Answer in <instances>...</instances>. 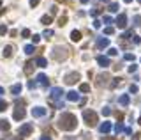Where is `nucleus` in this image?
<instances>
[{"label":"nucleus","mask_w":141,"mask_h":140,"mask_svg":"<svg viewBox=\"0 0 141 140\" xmlns=\"http://www.w3.org/2000/svg\"><path fill=\"white\" fill-rule=\"evenodd\" d=\"M21 36H23V37H30V30L23 29V30H21Z\"/></svg>","instance_id":"obj_38"},{"label":"nucleus","mask_w":141,"mask_h":140,"mask_svg":"<svg viewBox=\"0 0 141 140\" xmlns=\"http://www.w3.org/2000/svg\"><path fill=\"white\" fill-rule=\"evenodd\" d=\"M2 55H4V59H9L11 55H12V46H11V44H7V46L4 48V51H2Z\"/></svg>","instance_id":"obj_19"},{"label":"nucleus","mask_w":141,"mask_h":140,"mask_svg":"<svg viewBox=\"0 0 141 140\" xmlns=\"http://www.w3.org/2000/svg\"><path fill=\"white\" fill-rule=\"evenodd\" d=\"M4 92H5V90H4V87H0V96H2Z\"/></svg>","instance_id":"obj_53"},{"label":"nucleus","mask_w":141,"mask_h":140,"mask_svg":"<svg viewBox=\"0 0 141 140\" xmlns=\"http://www.w3.org/2000/svg\"><path fill=\"white\" fill-rule=\"evenodd\" d=\"M136 71H138V66H136V64H131V66H129V73H136Z\"/></svg>","instance_id":"obj_40"},{"label":"nucleus","mask_w":141,"mask_h":140,"mask_svg":"<svg viewBox=\"0 0 141 140\" xmlns=\"http://www.w3.org/2000/svg\"><path fill=\"white\" fill-rule=\"evenodd\" d=\"M4 12H5V9H2V11H0V16H2V14H4Z\"/></svg>","instance_id":"obj_56"},{"label":"nucleus","mask_w":141,"mask_h":140,"mask_svg":"<svg viewBox=\"0 0 141 140\" xmlns=\"http://www.w3.org/2000/svg\"><path fill=\"white\" fill-rule=\"evenodd\" d=\"M39 2H41V0H30V5H32V7H35Z\"/></svg>","instance_id":"obj_46"},{"label":"nucleus","mask_w":141,"mask_h":140,"mask_svg":"<svg viewBox=\"0 0 141 140\" xmlns=\"http://www.w3.org/2000/svg\"><path fill=\"white\" fill-rule=\"evenodd\" d=\"M62 94H65L62 87H53V89H51L50 99H51V103H55V105H57V108H64V103H62V101H58L62 98Z\"/></svg>","instance_id":"obj_2"},{"label":"nucleus","mask_w":141,"mask_h":140,"mask_svg":"<svg viewBox=\"0 0 141 140\" xmlns=\"http://www.w3.org/2000/svg\"><path fill=\"white\" fill-rule=\"evenodd\" d=\"M37 83H41L42 87H46V85L50 83V80H48V76H46L44 73H39V75H37Z\"/></svg>","instance_id":"obj_13"},{"label":"nucleus","mask_w":141,"mask_h":140,"mask_svg":"<svg viewBox=\"0 0 141 140\" xmlns=\"http://www.w3.org/2000/svg\"><path fill=\"white\" fill-rule=\"evenodd\" d=\"M71 39L74 41V43H80L81 41V32L80 30H72V32H71Z\"/></svg>","instance_id":"obj_17"},{"label":"nucleus","mask_w":141,"mask_h":140,"mask_svg":"<svg viewBox=\"0 0 141 140\" xmlns=\"http://www.w3.org/2000/svg\"><path fill=\"white\" fill-rule=\"evenodd\" d=\"M138 124H141V117H139V119H138Z\"/></svg>","instance_id":"obj_57"},{"label":"nucleus","mask_w":141,"mask_h":140,"mask_svg":"<svg viewBox=\"0 0 141 140\" xmlns=\"http://www.w3.org/2000/svg\"><path fill=\"white\" fill-rule=\"evenodd\" d=\"M21 89H23V87H21V83H14V85L11 87V94H12V96H20Z\"/></svg>","instance_id":"obj_15"},{"label":"nucleus","mask_w":141,"mask_h":140,"mask_svg":"<svg viewBox=\"0 0 141 140\" xmlns=\"http://www.w3.org/2000/svg\"><path fill=\"white\" fill-rule=\"evenodd\" d=\"M108 46H109V39H108V37H99V39H97V48H108Z\"/></svg>","instance_id":"obj_14"},{"label":"nucleus","mask_w":141,"mask_h":140,"mask_svg":"<svg viewBox=\"0 0 141 140\" xmlns=\"http://www.w3.org/2000/svg\"><path fill=\"white\" fill-rule=\"evenodd\" d=\"M116 85H122V78H115L111 82V87H116Z\"/></svg>","instance_id":"obj_33"},{"label":"nucleus","mask_w":141,"mask_h":140,"mask_svg":"<svg viewBox=\"0 0 141 140\" xmlns=\"http://www.w3.org/2000/svg\"><path fill=\"white\" fill-rule=\"evenodd\" d=\"M32 66H34L32 62H27V64H25V73H27V75H32Z\"/></svg>","instance_id":"obj_27"},{"label":"nucleus","mask_w":141,"mask_h":140,"mask_svg":"<svg viewBox=\"0 0 141 140\" xmlns=\"http://www.w3.org/2000/svg\"><path fill=\"white\" fill-rule=\"evenodd\" d=\"M104 23H113V20H111V16H104Z\"/></svg>","instance_id":"obj_45"},{"label":"nucleus","mask_w":141,"mask_h":140,"mask_svg":"<svg viewBox=\"0 0 141 140\" xmlns=\"http://www.w3.org/2000/svg\"><path fill=\"white\" fill-rule=\"evenodd\" d=\"M111 128H113V126H111V122H108V121H106V122H102L101 126H99V131H101V133H104V135H108V133L111 131Z\"/></svg>","instance_id":"obj_12"},{"label":"nucleus","mask_w":141,"mask_h":140,"mask_svg":"<svg viewBox=\"0 0 141 140\" xmlns=\"http://www.w3.org/2000/svg\"><path fill=\"white\" fill-rule=\"evenodd\" d=\"M129 101H131L129 94H122V96H120V99H118V103H120L122 106H127V105H129Z\"/></svg>","instance_id":"obj_18"},{"label":"nucleus","mask_w":141,"mask_h":140,"mask_svg":"<svg viewBox=\"0 0 141 140\" xmlns=\"http://www.w3.org/2000/svg\"><path fill=\"white\" fill-rule=\"evenodd\" d=\"M32 41H34V44H37V43L41 41V36L39 34H34V36H32Z\"/></svg>","instance_id":"obj_36"},{"label":"nucleus","mask_w":141,"mask_h":140,"mask_svg":"<svg viewBox=\"0 0 141 140\" xmlns=\"http://www.w3.org/2000/svg\"><path fill=\"white\" fill-rule=\"evenodd\" d=\"M123 59H125V60H134L136 57H134V53H125V55H123Z\"/></svg>","instance_id":"obj_37"},{"label":"nucleus","mask_w":141,"mask_h":140,"mask_svg":"<svg viewBox=\"0 0 141 140\" xmlns=\"http://www.w3.org/2000/svg\"><path fill=\"white\" fill-rule=\"evenodd\" d=\"M131 39H132V43H134V44H141V37H139V36H136V34H134Z\"/></svg>","instance_id":"obj_30"},{"label":"nucleus","mask_w":141,"mask_h":140,"mask_svg":"<svg viewBox=\"0 0 141 140\" xmlns=\"http://www.w3.org/2000/svg\"><path fill=\"white\" fill-rule=\"evenodd\" d=\"M80 92H90V85L88 83H80Z\"/></svg>","instance_id":"obj_24"},{"label":"nucleus","mask_w":141,"mask_h":140,"mask_svg":"<svg viewBox=\"0 0 141 140\" xmlns=\"http://www.w3.org/2000/svg\"><path fill=\"white\" fill-rule=\"evenodd\" d=\"M99 12H101V9H93V11H92V16H97Z\"/></svg>","instance_id":"obj_47"},{"label":"nucleus","mask_w":141,"mask_h":140,"mask_svg":"<svg viewBox=\"0 0 141 140\" xmlns=\"http://www.w3.org/2000/svg\"><path fill=\"white\" fill-rule=\"evenodd\" d=\"M138 2H139V4H141V0H138Z\"/></svg>","instance_id":"obj_58"},{"label":"nucleus","mask_w":141,"mask_h":140,"mask_svg":"<svg viewBox=\"0 0 141 140\" xmlns=\"http://www.w3.org/2000/svg\"><path fill=\"white\" fill-rule=\"evenodd\" d=\"M0 5H2V2H0Z\"/></svg>","instance_id":"obj_59"},{"label":"nucleus","mask_w":141,"mask_h":140,"mask_svg":"<svg viewBox=\"0 0 141 140\" xmlns=\"http://www.w3.org/2000/svg\"><path fill=\"white\" fill-rule=\"evenodd\" d=\"M23 50H25V53H27V55H32V53L35 51V50H34V44H27Z\"/></svg>","instance_id":"obj_25"},{"label":"nucleus","mask_w":141,"mask_h":140,"mask_svg":"<svg viewBox=\"0 0 141 140\" xmlns=\"http://www.w3.org/2000/svg\"><path fill=\"white\" fill-rule=\"evenodd\" d=\"M83 119H85V122L88 124V126H95L99 121H97V114L93 110H85L83 112Z\"/></svg>","instance_id":"obj_4"},{"label":"nucleus","mask_w":141,"mask_h":140,"mask_svg":"<svg viewBox=\"0 0 141 140\" xmlns=\"http://www.w3.org/2000/svg\"><path fill=\"white\" fill-rule=\"evenodd\" d=\"M108 53L113 57V55H116V53H118V50H116V48H109V50H108Z\"/></svg>","instance_id":"obj_42"},{"label":"nucleus","mask_w":141,"mask_h":140,"mask_svg":"<svg viewBox=\"0 0 141 140\" xmlns=\"http://www.w3.org/2000/svg\"><path fill=\"white\" fill-rule=\"evenodd\" d=\"M129 90H131V94H136V92H138V85H131Z\"/></svg>","instance_id":"obj_43"},{"label":"nucleus","mask_w":141,"mask_h":140,"mask_svg":"<svg viewBox=\"0 0 141 140\" xmlns=\"http://www.w3.org/2000/svg\"><path fill=\"white\" fill-rule=\"evenodd\" d=\"M109 83V75L108 73H101L99 76H97V85L102 87V85H108Z\"/></svg>","instance_id":"obj_8"},{"label":"nucleus","mask_w":141,"mask_h":140,"mask_svg":"<svg viewBox=\"0 0 141 140\" xmlns=\"http://www.w3.org/2000/svg\"><path fill=\"white\" fill-rule=\"evenodd\" d=\"M81 4H88V0H80Z\"/></svg>","instance_id":"obj_54"},{"label":"nucleus","mask_w":141,"mask_h":140,"mask_svg":"<svg viewBox=\"0 0 141 140\" xmlns=\"http://www.w3.org/2000/svg\"><path fill=\"white\" fill-rule=\"evenodd\" d=\"M113 32H115V29H113V27H106V29H104V34H106V36H111Z\"/></svg>","instance_id":"obj_34"},{"label":"nucleus","mask_w":141,"mask_h":140,"mask_svg":"<svg viewBox=\"0 0 141 140\" xmlns=\"http://www.w3.org/2000/svg\"><path fill=\"white\" fill-rule=\"evenodd\" d=\"M35 87H37V82H34V80L28 82V89H35Z\"/></svg>","instance_id":"obj_41"},{"label":"nucleus","mask_w":141,"mask_h":140,"mask_svg":"<svg viewBox=\"0 0 141 140\" xmlns=\"http://www.w3.org/2000/svg\"><path fill=\"white\" fill-rule=\"evenodd\" d=\"M51 57L55 60H58V62H62V60L67 59V50L64 46H57V48H53V51H51Z\"/></svg>","instance_id":"obj_3"},{"label":"nucleus","mask_w":141,"mask_h":140,"mask_svg":"<svg viewBox=\"0 0 141 140\" xmlns=\"http://www.w3.org/2000/svg\"><path fill=\"white\" fill-rule=\"evenodd\" d=\"M7 32H9V29H7L5 25H0V36H5Z\"/></svg>","instance_id":"obj_32"},{"label":"nucleus","mask_w":141,"mask_h":140,"mask_svg":"<svg viewBox=\"0 0 141 140\" xmlns=\"http://www.w3.org/2000/svg\"><path fill=\"white\" fill-rule=\"evenodd\" d=\"M51 36H53V30L51 29H46L44 34H42V37H46V39H51Z\"/></svg>","instance_id":"obj_26"},{"label":"nucleus","mask_w":141,"mask_h":140,"mask_svg":"<svg viewBox=\"0 0 141 140\" xmlns=\"http://www.w3.org/2000/svg\"><path fill=\"white\" fill-rule=\"evenodd\" d=\"M93 29H101V21L99 20H93Z\"/></svg>","instance_id":"obj_44"},{"label":"nucleus","mask_w":141,"mask_h":140,"mask_svg":"<svg viewBox=\"0 0 141 140\" xmlns=\"http://www.w3.org/2000/svg\"><path fill=\"white\" fill-rule=\"evenodd\" d=\"M139 137H141L139 133H136V135H134V137H132V140H139Z\"/></svg>","instance_id":"obj_50"},{"label":"nucleus","mask_w":141,"mask_h":140,"mask_svg":"<svg viewBox=\"0 0 141 140\" xmlns=\"http://www.w3.org/2000/svg\"><path fill=\"white\" fill-rule=\"evenodd\" d=\"M11 128V124L7 122L5 119H0V130H4V131H7Z\"/></svg>","instance_id":"obj_23"},{"label":"nucleus","mask_w":141,"mask_h":140,"mask_svg":"<svg viewBox=\"0 0 141 140\" xmlns=\"http://www.w3.org/2000/svg\"><path fill=\"white\" fill-rule=\"evenodd\" d=\"M102 115H104V117L111 115V108H109V106H104V108H102Z\"/></svg>","instance_id":"obj_29"},{"label":"nucleus","mask_w":141,"mask_h":140,"mask_svg":"<svg viewBox=\"0 0 141 140\" xmlns=\"http://www.w3.org/2000/svg\"><path fill=\"white\" fill-rule=\"evenodd\" d=\"M7 108V101H4V99H0V112H4Z\"/></svg>","instance_id":"obj_35"},{"label":"nucleus","mask_w":141,"mask_h":140,"mask_svg":"<svg viewBox=\"0 0 141 140\" xmlns=\"http://www.w3.org/2000/svg\"><path fill=\"white\" fill-rule=\"evenodd\" d=\"M123 2H125V4H131V2H132V0H123Z\"/></svg>","instance_id":"obj_55"},{"label":"nucleus","mask_w":141,"mask_h":140,"mask_svg":"<svg viewBox=\"0 0 141 140\" xmlns=\"http://www.w3.org/2000/svg\"><path fill=\"white\" fill-rule=\"evenodd\" d=\"M132 21H134V25H136V27H139V25H141V16H138V14H136V16L132 18Z\"/></svg>","instance_id":"obj_31"},{"label":"nucleus","mask_w":141,"mask_h":140,"mask_svg":"<svg viewBox=\"0 0 141 140\" xmlns=\"http://www.w3.org/2000/svg\"><path fill=\"white\" fill-rule=\"evenodd\" d=\"M65 21H67V16H60V20H58V25H60V27H64V25H65Z\"/></svg>","instance_id":"obj_39"},{"label":"nucleus","mask_w":141,"mask_h":140,"mask_svg":"<svg viewBox=\"0 0 141 140\" xmlns=\"http://www.w3.org/2000/svg\"><path fill=\"white\" fill-rule=\"evenodd\" d=\"M64 80H65V83L72 85V83H76V82L80 80V73H76V71H72V73H67Z\"/></svg>","instance_id":"obj_7"},{"label":"nucleus","mask_w":141,"mask_h":140,"mask_svg":"<svg viewBox=\"0 0 141 140\" xmlns=\"http://www.w3.org/2000/svg\"><path fill=\"white\" fill-rule=\"evenodd\" d=\"M51 21H53V16H51V14H44V16L41 18V23H42V25H50Z\"/></svg>","instance_id":"obj_21"},{"label":"nucleus","mask_w":141,"mask_h":140,"mask_svg":"<svg viewBox=\"0 0 141 140\" xmlns=\"http://www.w3.org/2000/svg\"><path fill=\"white\" fill-rule=\"evenodd\" d=\"M115 131H116V133H120V131H125V126H123L122 122H116V126H115Z\"/></svg>","instance_id":"obj_28"},{"label":"nucleus","mask_w":141,"mask_h":140,"mask_svg":"<svg viewBox=\"0 0 141 140\" xmlns=\"http://www.w3.org/2000/svg\"><path fill=\"white\" fill-rule=\"evenodd\" d=\"M12 117L16 121H21L25 119V110H23V101L21 103H16V110H14V114H12Z\"/></svg>","instance_id":"obj_6"},{"label":"nucleus","mask_w":141,"mask_h":140,"mask_svg":"<svg viewBox=\"0 0 141 140\" xmlns=\"http://www.w3.org/2000/svg\"><path fill=\"white\" fill-rule=\"evenodd\" d=\"M41 140H51V137H48V135H42V137H41Z\"/></svg>","instance_id":"obj_49"},{"label":"nucleus","mask_w":141,"mask_h":140,"mask_svg":"<svg viewBox=\"0 0 141 140\" xmlns=\"http://www.w3.org/2000/svg\"><path fill=\"white\" fill-rule=\"evenodd\" d=\"M35 66H39V68H46V66H48V60L44 59V57H37V59H35Z\"/></svg>","instance_id":"obj_20"},{"label":"nucleus","mask_w":141,"mask_h":140,"mask_svg":"<svg viewBox=\"0 0 141 140\" xmlns=\"http://www.w3.org/2000/svg\"><path fill=\"white\" fill-rule=\"evenodd\" d=\"M102 140H115V137H108V138H102Z\"/></svg>","instance_id":"obj_52"},{"label":"nucleus","mask_w":141,"mask_h":140,"mask_svg":"<svg viewBox=\"0 0 141 140\" xmlns=\"http://www.w3.org/2000/svg\"><path fill=\"white\" fill-rule=\"evenodd\" d=\"M115 23L118 25V29H125V27H127V16H125V14H120V16L115 20Z\"/></svg>","instance_id":"obj_10"},{"label":"nucleus","mask_w":141,"mask_h":140,"mask_svg":"<svg viewBox=\"0 0 141 140\" xmlns=\"http://www.w3.org/2000/svg\"><path fill=\"white\" fill-rule=\"evenodd\" d=\"M44 115H46V108H44V106L32 108V117H44Z\"/></svg>","instance_id":"obj_9"},{"label":"nucleus","mask_w":141,"mask_h":140,"mask_svg":"<svg viewBox=\"0 0 141 140\" xmlns=\"http://www.w3.org/2000/svg\"><path fill=\"white\" fill-rule=\"evenodd\" d=\"M57 11H58V9H57V5H53V7H51V14H57Z\"/></svg>","instance_id":"obj_48"},{"label":"nucleus","mask_w":141,"mask_h":140,"mask_svg":"<svg viewBox=\"0 0 141 140\" xmlns=\"http://www.w3.org/2000/svg\"><path fill=\"white\" fill-rule=\"evenodd\" d=\"M76 126H78V119H76L74 114L64 112V114L60 115V119H58V128H60V130L72 131V130H76Z\"/></svg>","instance_id":"obj_1"},{"label":"nucleus","mask_w":141,"mask_h":140,"mask_svg":"<svg viewBox=\"0 0 141 140\" xmlns=\"http://www.w3.org/2000/svg\"><path fill=\"white\" fill-rule=\"evenodd\" d=\"M97 64H99V66H102V68H108L111 62H109V59H108V57H104V55H97Z\"/></svg>","instance_id":"obj_11"},{"label":"nucleus","mask_w":141,"mask_h":140,"mask_svg":"<svg viewBox=\"0 0 141 140\" xmlns=\"http://www.w3.org/2000/svg\"><path fill=\"white\" fill-rule=\"evenodd\" d=\"M118 9H120V5H118V2H111L109 4V12H118Z\"/></svg>","instance_id":"obj_22"},{"label":"nucleus","mask_w":141,"mask_h":140,"mask_svg":"<svg viewBox=\"0 0 141 140\" xmlns=\"http://www.w3.org/2000/svg\"><path fill=\"white\" fill-rule=\"evenodd\" d=\"M32 131H34V124H32V122H25L23 126H20L18 135H20V137H30Z\"/></svg>","instance_id":"obj_5"},{"label":"nucleus","mask_w":141,"mask_h":140,"mask_svg":"<svg viewBox=\"0 0 141 140\" xmlns=\"http://www.w3.org/2000/svg\"><path fill=\"white\" fill-rule=\"evenodd\" d=\"M67 99L72 101V103H74V101H80V94H78L76 90H69V92H67Z\"/></svg>","instance_id":"obj_16"},{"label":"nucleus","mask_w":141,"mask_h":140,"mask_svg":"<svg viewBox=\"0 0 141 140\" xmlns=\"http://www.w3.org/2000/svg\"><path fill=\"white\" fill-rule=\"evenodd\" d=\"M102 4H111V0H101Z\"/></svg>","instance_id":"obj_51"}]
</instances>
